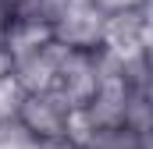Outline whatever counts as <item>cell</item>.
<instances>
[{
    "label": "cell",
    "mask_w": 153,
    "mask_h": 149,
    "mask_svg": "<svg viewBox=\"0 0 153 149\" xmlns=\"http://www.w3.org/2000/svg\"><path fill=\"white\" fill-rule=\"evenodd\" d=\"M18 124L50 149L71 146L75 135V107L61 100L57 92H25L18 107Z\"/></svg>",
    "instance_id": "6da1fadb"
},
{
    "label": "cell",
    "mask_w": 153,
    "mask_h": 149,
    "mask_svg": "<svg viewBox=\"0 0 153 149\" xmlns=\"http://www.w3.org/2000/svg\"><path fill=\"white\" fill-rule=\"evenodd\" d=\"M111 32V18L96 11L89 0H64L61 14L53 18V39L64 43L68 50H103Z\"/></svg>",
    "instance_id": "7a4b0ae2"
},
{
    "label": "cell",
    "mask_w": 153,
    "mask_h": 149,
    "mask_svg": "<svg viewBox=\"0 0 153 149\" xmlns=\"http://www.w3.org/2000/svg\"><path fill=\"white\" fill-rule=\"evenodd\" d=\"M100 78H103V50H96V53H89V50H68L53 92L61 100H68L75 110H82L96 96Z\"/></svg>",
    "instance_id": "3957f363"
},
{
    "label": "cell",
    "mask_w": 153,
    "mask_h": 149,
    "mask_svg": "<svg viewBox=\"0 0 153 149\" xmlns=\"http://www.w3.org/2000/svg\"><path fill=\"white\" fill-rule=\"evenodd\" d=\"M64 57H68V46L57 39L25 57H14V82L22 85V92H53Z\"/></svg>",
    "instance_id": "277c9868"
},
{
    "label": "cell",
    "mask_w": 153,
    "mask_h": 149,
    "mask_svg": "<svg viewBox=\"0 0 153 149\" xmlns=\"http://www.w3.org/2000/svg\"><path fill=\"white\" fill-rule=\"evenodd\" d=\"M71 149H143L135 128H111V131H89Z\"/></svg>",
    "instance_id": "5b68a950"
},
{
    "label": "cell",
    "mask_w": 153,
    "mask_h": 149,
    "mask_svg": "<svg viewBox=\"0 0 153 149\" xmlns=\"http://www.w3.org/2000/svg\"><path fill=\"white\" fill-rule=\"evenodd\" d=\"M22 100H25V92H22V85L14 82V74H11L7 82H0V124H14V121H18Z\"/></svg>",
    "instance_id": "8992f818"
},
{
    "label": "cell",
    "mask_w": 153,
    "mask_h": 149,
    "mask_svg": "<svg viewBox=\"0 0 153 149\" xmlns=\"http://www.w3.org/2000/svg\"><path fill=\"white\" fill-rule=\"evenodd\" d=\"M0 149H50V146L36 142V139L14 121V124H0Z\"/></svg>",
    "instance_id": "52a82bcc"
},
{
    "label": "cell",
    "mask_w": 153,
    "mask_h": 149,
    "mask_svg": "<svg viewBox=\"0 0 153 149\" xmlns=\"http://www.w3.org/2000/svg\"><path fill=\"white\" fill-rule=\"evenodd\" d=\"M96 11H103L107 18H128V14H143V7L150 0H89Z\"/></svg>",
    "instance_id": "ba28073f"
},
{
    "label": "cell",
    "mask_w": 153,
    "mask_h": 149,
    "mask_svg": "<svg viewBox=\"0 0 153 149\" xmlns=\"http://www.w3.org/2000/svg\"><path fill=\"white\" fill-rule=\"evenodd\" d=\"M11 25H14V4L11 0H0V46H7Z\"/></svg>",
    "instance_id": "9c48e42d"
},
{
    "label": "cell",
    "mask_w": 153,
    "mask_h": 149,
    "mask_svg": "<svg viewBox=\"0 0 153 149\" xmlns=\"http://www.w3.org/2000/svg\"><path fill=\"white\" fill-rule=\"evenodd\" d=\"M11 74H14V53L7 46H0V82H7Z\"/></svg>",
    "instance_id": "30bf717a"
},
{
    "label": "cell",
    "mask_w": 153,
    "mask_h": 149,
    "mask_svg": "<svg viewBox=\"0 0 153 149\" xmlns=\"http://www.w3.org/2000/svg\"><path fill=\"white\" fill-rule=\"evenodd\" d=\"M139 146H143V149H153V124L139 131Z\"/></svg>",
    "instance_id": "8fae6325"
}]
</instances>
